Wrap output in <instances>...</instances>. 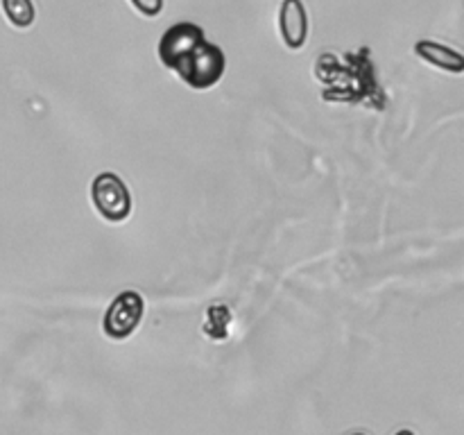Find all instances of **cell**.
<instances>
[{"mask_svg":"<svg viewBox=\"0 0 464 435\" xmlns=\"http://www.w3.org/2000/svg\"><path fill=\"white\" fill-rule=\"evenodd\" d=\"M372 50H349V53H324L317 57L313 75L322 86V100L331 104H352L383 111L388 95L376 75Z\"/></svg>","mask_w":464,"mask_h":435,"instance_id":"6da1fadb","label":"cell"},{"mask_svg":"<svg viewBox=\"0 0 464 435\" xmlns=\"http://www.w3.org/2000/svg\"><path fill=\"white\" fill-rule=\"evenodd\" d=\"M157 53L163 66L193 91H208L227 71V57L220 45L211 44L202 27L190 21L168 27L159 39Z\"/></svg>","mask_w":464,"mask_h":435,"instance_id":"7a4b0ae2","label":"cell"},{"mask_svg":"<svg viewBox=\"0 0 464 435\" xmlns=\"http://www.w3.org/2000/svg\"><path fill=\"white\" fill-rule=\"evenodd\" d=\"M91 202L98 216L107 222H125L134 207L130 188L116 172H100L95 177L91 184Z\"/></svg>","mask_w":464,"mask_h":435,"instance_id":"3957f363","label":"cell"},{"mask_svg":"<svg viewBox=\"0 0 464 435\" xmlns=\"http://www.w3.org/2000/svg\"><path fill=\"white\" fill-rule=\"evenodd\" d=\"M145 315V299L136 290H122L113 297L102 317V331L111 340H127L140 326Z\"/></svg>","mask_w":464,"mask_h":435,"instance_id":"277c9868","label":"cell"},{"mask_svg":"<svg viewBox=\"0 0 464 435\" xmlns=\"http://www.w3.org/2000/svg\"><path fill=\"white\" fill-rule=\"evenodd\" d=\"M279 32L285 48L302 50L308 41V12L304 0H284L279 7Z\"/></svg>","mask_w":464,"mask_h":435,"instance_id":"5b68a950","label":"cell"},{"mask_svg":"<svg viewBox=\"0 0 464 435\" xmlns=\"http://www.w3.org/2000/svg\"><path fill=\"white\" fill-rule=\"evenodd\" d=\"M415 54L420 59H424L426 63H430V66L440 68L444 72H451V75H462L464 72V53L447 44H440V41H417Z\"/></svg>","mask_w":464,"mask_h":435,"instance_id":"8992f818","label":"cell"},{"mask_svg":"<svg viewBox=\"0 0 464 435\" xmlns=\"http://www.w3.org/2000/svg\"><path fill=\"white\" fill-rule=\"evenodd\" d=\"M231 322H234L231 308L225 306V304H213V306L207 308V315H204V324H202L204 335L222 343V340L229 338Z\"/></svg>","mask_w":464,"mask_h":435,"instance_id":"52a82bcc","label":"cell"},{"mask_svg":"<svg viewBox=\"0 0 464 435\" xmlns=\"http://www.w3.org/2000/svg\"><path fill=\"white\" fill-rule=\"evenodd\" d=\"M3 5V12L7 16V21L12 23L14 27H30L36 18V9L32 0H0Z\"/></svg>","mask_w":464,"mask_h":435,"instance_id":"ba28073f","label":"cell"},{"mask_svg":"<svg viewBox=\"0 0 464 435\" xmlns=\"http://www.w3.org/2000/svg\"><path fill=\"white\" fill-rule=\"evenodd\" d=\"M130 5L145 18H157L163 12V0H130Z\"/></svg>","mask_w":464,"mask_h":435,"instance_id":"9c48e42d","label":"cell"},{"mask_svg":"<svg viewBox=\"0 0 464 435\" xmlns=\"http://www.w3.org/2000/svg\"><path fill=\"white\" fill-rule=\"evenodd\" d=\"M394 435H417V433H415V430H411V429H401V430H397Z\"/></svg>","mask_w":464,"mask_h":435,"instance_id":"30bf717a","label":"cell"},{"mask_svg":"<svg viewBox=\"0 0 464 435\" xmlns=\"http://www.w3.org/2000/svg\"><path fill=\"white\" fill-rule=\"evenodd\" d=\"M347 435H365V433H347Z\"/></svg>","mask_w":464,"mask_h":435,"instance_id":"8fae6325","label":"cell"}]
</instances>
